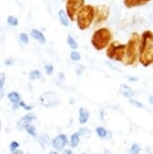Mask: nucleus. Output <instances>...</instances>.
<instances>
[{
  "label": "nucleus",
  "mask_w": 153,
  "mask_h": 154,
  "mask_svg": "<svg viewBox=\"0 0 153 154\" xmlns=\"http://www.w3.org/2000/svg\"><path fill=\"white\" fill-rule=\"evenodd\" d=\"M104 154H110V152H109L108 150H106V151H105V153H104Z\"/></svg>",
  "instance_id": "79ce46f5"
},
{
  "label": "nucleus",
  "mask_w": 153,
  "mask_h": 154,
  "mask_svg": "<svg viewBox=\"0 0 153 154\" xmlns=\"http://www.w3.org/2000/svg\"><path fill=\"white\" fill-rule=\"evenodd\" d=\"M77 24L81 30L88 29L95 19V7L84 5L77 14Z\"/></svg>",
  "instance_id": "20e7f679"
},
{
  "label": "nucleus",
  "mask_w": 153,
  "mask_h": 154,
  "mask_svg": "<svg viewBox=\"0 0 153 154\" xmlns=\"http://www.w3.org/2000/svg\"><path fill=\"white\" fill-rule=\"evenodd\" d=\"M34 119H35V116L33 114H27L23 116L22 118H20V120L17 122L16 126L18 129L22 130L23 128H25V126H27V125H29L31 123V121H33Z\"/></svg>",
  "instance_id": "9b49d317"
},
{
  "label": "nucleus",
  "mask_w": 153,
  "mask_h": 154,
  "mask_svg": "<svg viewBox=\"0 0 153 154\" xmlns=\"http://www.w3.org/2000/svg\"><path fill=\"white\" fill-rule=\"evenodd\" d=\"M129 103L131 104V105H133L135 107H137V108H139V109H142L143 108V104H141L140 102H138L137 100H134V99H130Z\"/></svg>",
  "instance_id": "bb28decb"
},
{
  "label": "nucleus",
  "mask_w": 153,
  "mask_h": 154,
  "mask_svg": "<svg viewBox=\"0 0 153 154\" xmlns=\"http://www.w3.org/2000/svg\"><path fill=\"white\" fill-rule=\"evenodd\" d=\"M59 18L60 23L63 26H69V18L67 15V12L65 10H60L59 11Z\"/></svg>",
  "instance_id": "a211bd4d"
},
{
  "label": "nucleus",
  "mask_w": 153,
  "mask_h": 154,
  "mask_svg": "<svg viewBox=\"0 0 153 154\" xmlns=\"http://www.w3.org/2000/svg\"><path fill=\"white\" fill-rule=\"evenodd\" d=\"M28 77H29V79L31 81H34L36 79H40V78H41V72H40L39 71H37V69H34V71H31L29 72Z\"/></svg>",
  "instance_id": "aec40b11"
},
{
  "label": "nucleus",
  "mask_w": 153,
  "mask_h": 154,
  "mask_svg": "<svg viewBox=\"0 0 153 154\" xmlns=\"http://www.w3.org/2000/svg\"><path fill=\"white\" fill-rule=\"evenodd\" d=\"M59 78H60V80H63V72H60Z\"/></svg>",
  "instance_id": "58836bf2"
},
{
  "label": "nucleus",
  "mask_w": 153,
  "mask_h": 154,
  "mask_svg": "<svg viewBox=\"0 0 153 154\" xmlns=\"http://www.w3.org/2000/svg\"><path fill=\"white\" fill-rule=\"evenodd\" d=\"M30 36L32 37L33 39L37 40L40 45H44L47 42V39H45V36L43 35V33L41 31L39 30H36V29H32L30 31Z\"/></svg>",
  "instance_id": "4468645a"
},
{
  "label": "nucleus",
  "mask_w": 153,
  "mask_h": 154,
  "mask_svg": "<svg viewBox=\"0 0 153 154\" xmlns=\"http://www.w3.org/2000/svg\"><path fill=\"white\" fill-rule=\"evenodd\" d=\"M96 133L98 135V137L101 139H111L112 134L110 131L106 130L104 127H98L96 128Z\"/></svg>",
  "instance_id": "2eb2a0df"
},
{
  "label": "nucleus",
  "mask_w": 153,
  "mask_h": 154,
  "mask_svg": "<svg viewBox=\"0 0 153 154\" xmlns=\"http://www.w3.org/2000/svg\"><path fill=\"white\" fill-rule=\"evenodd\" d=\"M18 106H19V107H22V108H23V109H25V110H27V111H29V110H31V109H32V107H31V106H28V105H26V104H25L24 102H22V101H20V102H19Z\"/></svg>",
  "instance_id": "7c9ffc66"
},
{
  "label": "nucleus",
  "mask_w": 153,
  "mask_h": 154,
  "mask_svg": "<svg viewBox=\"0 0 153 154\" xmlns=\"http://www.w3.org/2000/svg\"><path fill=\"white\" fill-rule=\"evenodd\" d=\"M44 69H45V72H47V75H50L51 74H53V72H54V66L53 65H45Z\"/></svg>",
  "instance_id": "c85d7f7f"
},
{
  "label": "nucleus",
  "mask_w": 153,
  "mask_h": 154,
  "mask_svg": "<svg viewBox=\"0 0 153 154\" xmlns=\"http://www.w3.org/2000/svg\"><path fill=\"white\" fill-rule=\"evenodd\" d=\"M68 143H69L68 137H67V135H65V134L57 135V137H54L53 139V141H51V144H53L54 148L59 151L63 150V148L68 145Z\"/></svg>",
  "instance_id": "1a4fd4ad"
},
{
  "label": "nucleus",
  "mask_w": 153,
  "mask_h": 154,
  "mask_svg": "<svg viewBox=\"0 0 153 154\" xmlns=\"http://www.w3.org/2000/svg\"><path fill=\"white\" fill-rule=\"evenodd\" d=\"M89 118H90V113L84 107H81L79 110V122L80 124L85 125L87 122H88Z\"/></svg>",
  "instance_id": "ddd939ff"
},
{
  "label": "nucleus",
  "mask_w": 153,
  "mask_h": 154,
  "mask_svg": "<svg viewBox=\"0 0 153 154\" xmlns=\"http://www.w3.org/2000/svg\"><path fill=\"white\" fill-rule=\"evenodd\" d=\"M148 101H149V103L151 104V105H153V96H150V97L148 98Z\"/></svg>",
  "instance_id": "e433bc0d"
},
{
  "label": "nucleus",
  "mask_w": 153,
  "mask_h": 154,
  "mask_svg": "<svg viewBox=\"0 0 153 154\" xmlns=\"http://www.w3.org/2000/svg\"><path fill=\"white\" fill-rule=\"evenodd\" d=\"M141 151V147L138 143H134L130 147V154H139Z\"/></svg>",
  "instance_id": "412c9836"
},
{
  "label": "nucleus",
  "mask_w": 153,
  "mask_h": 154,
  "mask_svg": "<svg viewBox=\"0 0 153 154\" xmlns=\"http://www.w3.org/2000/svg\"><path fill=\"white\" fill-rule=\"evenodd\" d=\"M4 65L5 66H12L13 65V60L12 59H7L4 62Z\"/></svg>",
  "instance_id": "473e14b6"
},
{
  "label": "nucleus",
  "mask_w": 153,
  "mask_h": 154,
  "mask_svg": "<svg viewBox=\"0 0 153 154\" xmlns=\"http://www.w3.org/2000/svg\"><path fill=\"white\" fill-rule=\"evenodd\" d=\"M12 154H23V152H22V150H15Z\"/></svg>",
  "instance_id": "c9c22d12"
},
{
  "label": "nucleus",
  "mask_w": 153,
  "mask_h": 154,
  "mask_svg": "<svg viewBox=\"0 0 153 154\" xmlns=\"http://www.w3.org/2000/svg\"><path fill=\"white\" fill-rule=\"evenodd\" d=\"M79 134H80V136L82 135V136H88L89 137L91 134V131L88 129V128H81L80 131H79Z\"/></svg>",
  "instance_id": "cd10ccee"
},
{
  "label": "nucleus",
  "mask_w": 153,
  "mask_h": 154,
  "mask_svg": "<svg viewBox=\"0 0 153 154\" xmlns=\"http://www.w3.org/2000/svg\"><path fill=\"white\" fill-rule=\"evenodd\" d=\"M140 40L141 35L139 33L134 32L130 36L126 45V51H125V57L123 60V63L126 66L134 65L139 57V46H140Z\"/></svg>",
  "instance_id": "f03ea898"
},
{
  "label": "nucleus",
  "mask_w": 153,
  "mask_h": 154,
  "mask_svg": "<svg viewBox=\"0 0 153 154\" xmlns=\"http://www.w3.org/2000/svg\"><path fill=\"white\" fill-rule=\"evenodd\" d=\"M39 104L45 108H51L59 105L60 99L54 92H45L38 98Z\"/></svg>",
  "instance_id": "0eeeda50"
},
{
  "label": "nucleus",
  "mask_w": 153,
  "mask_h": 154,
  "mask_svg": "<svg viewBox=\"0 0 153 154\" xmlns=\"http://www.w3.org/2000/svg\"><path fill=\"white\" fill-rule=\"evenodd\" d=\"M110 15V8L107 5H98L95 7V20L96 23H102L108 19Z\"/></svg>",
  "instance_id": "6e6552de"
},
{
  "label": "nucleus",
  "mask_w": 153,
  "mask_h": 154,
  "mask_svg": "<svg viewBox=\"0 0 153 154\" xmlns=\"http://www.w3.org/2000/svg\"><path fill=\"white\" fill-rule=\"evenodd\" d=\"M119 93L123 96V97L129 98V99H132V97H133L134 94H135L133 90L130 88L129 86L125 85V84H122V85H120V87H119Z\"/></svg>",
  "instance_id": "f8f14e48"
},
{
  "label": "nucleus",
  "mask_w": 153,
  "mask_h": 154,
  "mask_svg": "<svg viewBox=\"0 0 153 154\" xmlns=\"http://www.w3.org/2000/svg\"><path fill=\"white\" fill-rule=\"evenodd\" d=\"M84 5H85V0H67L66 11L71 20H76L78 12Z\"/></svg>",
  "instance_id": "423d86ee"
},
{
  "label": "nucleus",
  "mask_w": 153,
  "mask_h": 154,
  "mask_svg": "<svg viewBox=\"0 0 153 154\" xmlns=\"http://www.w3.org/2000/svg\"><path fill=\"white\" fill-rule=\"evenodd\" d=\"M7 23L9 25H12V26H17V25H18V19H17V17L15 16L10 15L7 17Z\"/></svg>",
  "instance_id": "5701e85b"
},
{
  "label": "nucleus",
  "mask_w": 153,
  "mask_h": 154,
  "mask_svg": "<svg viewBox=\"0 0 153 154\" xmlns=\"http://www.w3.org/2000/svg\"><path fill=\"white\" fill-rule=\"evenodd\" d=\"M19 39L20 42H22L24 45H27L29 42V39H28V35L26 33H20L19 34Z\"/></svg>",
  "instance_id": "a878e982"
},
{
  "label": "nucleus",
  "mask_w": 153,
  "mask_h": 154,
  "mask_svg": "<svg viewBox=\"0 0 153 154\" xmlns=\"http://www.w3.org/2000/svg\"><path fill=\"white\" fill-rule=\"evenodd\" d=\"M80 134H79V132H77V133H74L73 135L71 136V140H70V145H71V147H73V148H76L78 145L80 144Z\"/></svg>",
  "instance_id": "6ab92c4d"
},
{
  "label": "nucleus",
  "mask_w": 153,
  "mask_h": 154,
  "mask_svg": "<svg viewBox=\"0 0 153 154\" xmlns=\"http://www.w3.org/2000/svg\"><path fill=\"white\" fill-rule=\"evenodd\" d=\"M25 130H26V132L28 133V134H30L32 137H36V130H35V127L33 126V125H27V126H25L24 128Z\"/></svg>",
  "instance_id": "4be33fe9"
},
{
  "label": "nucleus",
  "mask_w": 153,
  "mask_h": 154,
  "mask_svg": "<svg viewBox=\"0 0 153 154\" xmlns=\"http://www.w3.org/2000/svg\"><path fill=\"white\" fill-rule=\"evenodd\" d=\"M151 0H123L124 6L126 8H134V7H138V6H144Z\"/></svg>",
  "instance_id": "9d476101"
},
{
  "label": "nucleus",
  "mask_w": 153,
  "mask_h": 154,
  "mask_svg": "<svg viewBox=\"0 0 153 154\" xmlns=\"http://www.w3.org/2000/svg\"><path fill=\"white\" fill-rule=\"evenodd\" d=\"M67 42H68V43H69V45L71 46L72 48L74 49H77L78 48V43H77V42L75 40V38L72 35H69L68 36V39H67Z\"/></svg>",
  "instance_id": "b1692460"
},
{
  "label": "nucleus",
  "mask_w": 153,
  "mask_h": 154,
  "mask_svg": "<svg viewBox=\"0 0 153 154\" xmlns=\"http://www.w3.org/2000/svg\"><path fill=\"white\" fill-rule=\"evenodd\" d=\"M65 154H73V151L71 149H67V150H65Z\"/></svg>",
  "instance_id": "4c0bfd02"
},
{
  "label": "nucleus",
  "mask_w": 153,
  "mask_h": 154,
  "mask_svg": "<svg viewBox=\"0 0 153 154\" xmlns=\"http://www.w3.org/2000/svg\"><path fill=\"white\" fill-rule=\"evenodd\" d=\"M5 84V74L0 72V87H3Z\"/></svg>",
  "instance_id": "2f4dec72"
},
{
  "label": "nucleus",
  "mask_w": 153,
  "mask_h": 154,
  "mask_svg": "<svg viewBox=\"0 0 153 154\" xmlns=\"http://www.w3.org/2000/svg\"><path fill=\"white\" fill-rule=\"evenodd\" d=\"M38 142L42 148H47V145L50 144V138L47 134H42L41 136H39Z\"/></svg>",
  "instance_id": "f3484780"
},
{
  "label": "nucleus",
  "mask_w": 153,
  "mask_h": 154,
  "mask_svg": "<svg viewBox=\"0 0 153 154\" xmlns=\"http://www.w3.org/2000/svg\"><path fill=\"white\" fill-rule=\"evenodd\" d=\"M50 154H59V153H57V151H51V152H50Z\"/></svg>",
  "instance_id": "a19ab883"
},
{
  "label": "nucleus",
  "mask_w": 153,
  "mask_h": 154,
  "mask_svg": "<svg viewBox=\"0 0 153 154\" xmlns=\"http://www.w3.org/2000/svg\"><path fill=\"white\" fill-rule=\"evenodd\" d=\"M125 51L126 45H123V43H120L117 40H114L107 48L106 56L112 60L123 63V60L125 57Z\"/></svg>",
  "instance_id": "39448f33"
},
{
  "label": "nucleus",
  "mask_w": 153,
  "mask_h": 154,
  "mask_svg": "<svg viewBox=\"0 0 153 154\" xmlns=\"http://www.w3.org/2000/svg\"><path fill=\"white\" fill-rule=\"evenodd\" d=\"M8 99L11 103L14 104V106H18L20 102V95L17 92H10L8 94Z\"/></svg>",
  "instance_id": "dca6fc26"
},
{
  "label": "nucleus",
  "mask_w": 153,
  "mask_h": 154,
  "mask_svg": "<svg viewBox=\"0 0 153 154\" xmlns=\"http://www.w3.org/2000/svg\"><path fill=\"white\" fill-rule=\"evenodd\" d=\"M0 131H1V122H0Z\"/></svg>",
  "instance_id": "37998d69"
},
{
  "label": "nucleus",
  "mask_w": 153,
  "mask_h": 154,
  "mask_svg": "<svg viewBox=\"0 0 153 154\" xmlns=\"http://www.w3.org/2000/svg\"><path fill=\"white\" fill-rule=\"evenodd\" d=\"M138 60L145 68L153 63V32L151 30H145L141 34Z\"/></svg>",
  "instance_id": "f257e3e1"
},
{
  "label": "nucleus",
  "mask_w": 153,
  "mask_h": 154,
  "mask_svg": "<svg viewBox=\"0 0 153 154\" xmlns=\"http://www.w3.org/2000/svg\"><path fill=\"white\" fill-rule=\"evenodd\" d=\"M71 60L74 62H79L81 60V54L78 51H73L71 53Z\"/></svg>",
  "instance_id": "393cba45"
},
{
  "label": "nucleus",
  "mask_w": 153,
  "mask_h": 154,
  "mask_svg": "<svg viewBox=\"0 0 153 154\" xmlns=\"http://www.w3.org/2000/svg\"><path fill=\"white\" fill-rule=\"evenodd\" d=\"M19 147V143L18 142H16V141H12L10 143V150H11V152H14L15 150H17V148Z\"/></svg>",
  "instance_id": "c756f323"
},
{
  "label": "nucleus",
  "mask_w": 153,
  "mask_h": 154,
  "mask_svg": "<svg viewBox=\"0 0 153 154\" xmlns=\"http://www.w3.org/2000/svg\"><path fill=\"white\" fill-rule=\"evenodd\" d=\"M128 80H129V81H131V82H133V81H134V82H135V81H137L136 78H133V79H132L131 77H129V79H128Z\"/></svg>",
  "instance_id": "ea45409f"
},
{
  "label": "nucleus",
  "mask_w": 153,
  "mask_h": 154,
  "mask_svg": "<svg viewBox=\"0 0 153 154\" xmlns=\"http://www.w3.org/2000/svg\"><path fill=\"white\" fill-rule=\"evenodd\" d=\"M4 94H5L4 87H0V100H1V99H3Z\"/></svg>",
  "instance_id": "72a5a7b5"
},
{
  "label": "nucleus",
  "mask_w": 153,
  "mask_h": 154,
  "mask_svg": "<svg viewBox=\"0 0 153 154\" xmlns=\"http://www.w3.org/2000/svg\"><path fill=\"white\" fill-rule=\"evenodd\" d=\"M92 45L97 51H103L107 48L112 42V32L109 28L102 27L97 29L92 35Z\"/></svg>",
  "instance_id": "7ed1b4c3"
},
{
  "label": "nucleus",
  "mask_w": 153,
  "mask_h": 154,
  "mask_svg": "<svg viewBox=\"0 0 153 154\" xmlns=\"http://www.w3.org/2000/svg\"><path fill=\"white\" fill-rule=\"evenodd\" d=\"M4 36H5V34H4V31L2 30V29H0V40L4 39Z\"/></svg>",
  "instance_id": "f704fd0d"
}]
</instances>
